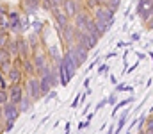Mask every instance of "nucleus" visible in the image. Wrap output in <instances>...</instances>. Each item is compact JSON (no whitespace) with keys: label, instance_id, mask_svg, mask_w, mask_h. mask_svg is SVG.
<instances>
[{"label":"nucleus","instance_id":"obj_1","mask_svg":"<svg viewBox=\"0 0 153 134\" xmlns=\"http://www.w3.org/2000/svg\"><path fill=\"white\" fill-rule=\"evenodd\" d=\"M27 97H30V100L32 102H36L39 100L43 95H41V88H39V79H29V82H27Z\"/></svg>","mask_w":153,"mask_h":134},{"label":"nucleus","instance_id":"obj_2","mask_svg":"<svg viewBox=\"0 0 153 134\" xmlns=\"http://www.w3.org/2000/svg\"><path fill=\"white\" fill-rule=\"evenodd\" d=\"M2 111H4L5 122H16L18 116H20V107H18L16 104H11V102H7V104L2 107Z\"/></svg>","mask_w":153,"mask_h":134},{"label":"nucleus","instance_id":"obj_3","mask_svg":"<svg viewBox=\"0 0 153 134\" xmlns=\"http://www.w3.org/2000/svg\"><path fill=\"white\" fill-rule=\"evenodd\" d=\"M9 102L11 104H16V106H20V102L23 100V89H22V86L20 84H11L9 86Z\"/></svg>","mask_w":153,"mask_h":134},{"label":"nucleus","instance_id":"obj_4","mask_svg":"<svg viewBox=\"0 0 153 134\" xmlns=\"http://www.w3.org/2000/svg\"><path fill=\"white\" fill-rule=\"evenodd\" d=\"M61 66L64 68L68 81H71V79H73V75H75V70H76V64H75V61L71 59V54H66V55L62 57V63H61Z\"/></svg>","mask_w":153,"mask_h":134},{"label":"nucleus","instance_id":"obj_5","mask_svg":"<svg viewBox=\"0 0 153 134\" xmlns=\"http://www.w3.org/2000/svg\"><path fill=\"white\" fill-rule=\"evenodd\" d=\"M70 54H71V59L75 61L76 68H78V66H80L85 59H87V48H84V46H80V45H76V46L71 50V52H70Z\"/></svg>","mask_w":153,"mask_h":134},{"label":"nucleus","instance_id":"obj_6","mask_svg":"<svg viewBox=\"0 0 153 134\" xmlns=\"http://www.w3.org/2000/svg\"><path fill=\"white\" fill-rule=\"evenodd\" d=\"M98 43V40L94 38V36H91V34H87V32H78V43L80 46H84V48H94Z\"/></svg>","mask_w":153,"mask_h":134},{"label":"nucleus","instance_id":"obj_7","mask_svg":"<svg viewBox=\"0 0 153 134\" xmlns=\"http://www.w3.org/2000/svg\"><path fill=\"white\" fill-rule=\"evenodd\" d=\"M84 27H85V32H87V34H91V36H94L96 40H98V38L102 36V32L98 31L96 23H94V22H91L89 18H87V22H85V25H84Z\"/></svg>","mask_w":153,"mask_h":134},{"label":"nucleus","instance_id":"obj_8","mask_svg":"<svg viewBox=\"0 0 153 134\" xmlns=\"http://www.w3.org/2000/svg\"><path fill=\"white\" fill-rule=\"evenodd\" d=\"M9 81H11V84H20L22 82V70L13 66L9 70Z\"/></svg>","mask_w":153,"mask_h":134},{"label":"nucleus","instance_id":"obj_9","mask_svg":"<svg viewBox=\"0 0 153 134\" xmlns=\"http://www.w3.org/2000/svg\"><path fill=\"white\" fill-rule=\"evenodd\" d=\"M96 20H107V22L112 23V13H111L109 9H102V7H98V9H96Z\"/></svg>","mask_w":153,"mask_h":134},{"label":"nucleus","instance_id":"obj_10","mask_svg":"<svg viewBox=\"0 0 153 134\" xmlns=\"http://www.w3.org/2000/svg\"><path fill=\"white\" fill-rule=\"evenodd\" d=\"M53 14H55L57 23H59L62 29H66V27H68V18H66V14H61V11H59L57 7H53Z\"/></svg>","mask_w":153,"mask_h":134},{"label":"nucleus","instance_id":"obj_11","mask_svg":"<svg viewBox=\"0 0 153 134\" xmlns=\"http://www.w3.org/2000/svg\"><path fill=\"white\" fill-rule=\"evenodd\" d=\"M30 104H32L30 97H27V95H25V97H23V100H22V102H20V106H18V107H20V113H27V111L30 109Z\"/></svg>","mask_w":153,"mask_h":134},{"label":"nucleus","instance_id":"obj_12","mask_svg":"<svg viewBox=\"0 0 153 134\" xmlns=\"http://www.w3.org/2000/svg\"><path fill=\"white\" fill-rule=\"evenodd\" d=\"M76 14V4L75 0H66V16Z\"/></svg>","mask_w":153,"mask_h":134},{"label":"nucleus","instance_id":"obj_13","mask_svg":"<svg viewBox=\"0 0 153 134\" xmlns=\"http://www.w3.org/2000/svg\"><path fill=\"white\" fill-rule=\"evenodd\" d=\"M70 81H68V77H66V72H64V68L59 64V84H62V86H66Z\"/></svg>","mask_w":153,"mask_h":134},{"label":"nucleus","instance_id":"obj_14","mask_svg":"<svg viewBox=\"0 0 153 134\" xmlns=\"http://www.w3.org/2000/svg\"><path fill=\"white\" fill-rule=\"evenodd\" d=\"M125 122H126V111H123V115L119 116V122H117V127H116L114 134H119V133H121V129H123V125H125Z\"/></svg>","mask_w":153,"mask_h":134},{"label":"nucleus","instance_id":"obj_15","mask_svg":"<svg viewBox=\"0 0 153 134\" xmlns=\"http://www.w3.org/2000/svg\"><path fill=\"white\" fill-rule=\"evenodd\" d=\"M9 102V91L0 88V106H5Z\"/></svg>","mask_w":153,"mask_h":134},{"label":"nucleus","instance_id":"obj_16","mask_svg":"<svg viewBox=\"0 0 153 134\" xmlns=\"http://www.w3.org/2000/svg\"><path fill=\"white\" fill-rule=\"evenodd\" d=\"M45 64H46V63H45V57H43L41 54H38V55H36V61H34V66H36V70H41Z\"/></svg>","mask_w":153,"mask_h":134},{"label":"nucleus","instance_id":"obj_17","mask_svg":"<svg viewBox=\"0 0 153 134\" xmlns=\"http://www.w3.org/2000/svg\"><path fill=\"white\" fill-rule=\"evenodd\" d=\"M109 2V11L111 13H114L116 9L119 7V4H121V0H107Z\"/></svg>","mask_w":153,"mask_h":134},{"label":"nucleus","instance_id":"obj_18","mask_svg":"<svg viewBox=\"0 0 153 134\" xmlns=\"http://www.w3.org/2000/svg\"><path fill=\"white\" fill-rule=\"evenodd\" d=\"M34 70H36V66H34L30 61H25V72H27L29 75H34Z\"/></svg>","mask_w":153,"mask_h":134},{"label":"nucleus","instance_id":"obj_19","mask_svg":"<svg viewBox=\"0 0 153 134\" xmlns=\"http://www.w3.org/2000/svg\"><path fill=\"white\" fill-rule=\"evenodd\" d=\"M85 22H87V16H84V14H78V18H76V27H84L85 25Z\"/></svg>","mask_w":153,"mask_h":134},{"label":"nucleus","instance_id":"obj_20","mask_svg":"<svg viewBox=\"0 0 153 134\" xmlns=\"http://www.w3.org/2000/svg\"><path fill=\"white\" fill-rule=\"evenodd\" d=\"M18 48H22V55H23V57H27V55H29V54H27L29 50H27V45H25V41H22V40H20V41H18Z\"/></svg>","mask_w":153,"mask_h":134},{"label":"nucleus","instance_id":"obj_21","mask_svg":"<svg viewBox=\"0 0 153 134\" xmlns=\"http://www.w3.org/2000/svg\"><path fill=\"white\" fill-rule=\"evenodd\" d=\"M13 127H14V122H5V133L13 131Z\"/></svg>","mask_w":153,"mask_h":134},{"label":"nucleus","instance_id":"obj_22","mask_svg":"<svg viewBox=\"0 0 153 134\" xmlns=\"http://www.w3.org/2000/svg\"><path fill=\"white\" fill-rule=\"evenodd\" d=\"M98 72H100V73H103V72L107 73V72H109V66H107V64H102V66L98 68Z\"/></svg>","mask_w":153,"mask_h":134},{"label":"nucleus","instance_id":"obj_23","mask_svg":"<svg viewBox=\"0 0 153 134\" xmlns=\"http://www.w3.org/2000/svg\"><path fill=\"white\" fill-rule=\"evenodd\" d=\"M0 88H2V89H7V82L2 79V75H0Z\"/></svg>","mask_w":153,"mask_h":134},{"label":"nucleus","instance_id":"obj_24","mask_svg":"<svg viewBox=\"0 0 153 134\" xmlns=\"http://www.w3.org/2000/svg\"><path fill=\"white\" fill-rule=\"evenodd\" d=\"M107 104H116V95H111V97L107 98Z\"/></svg>","mask_w":153,"mask_h":134},{"label":"nucleus","instance_id":"obj_25","mask_svg":"<svg viewBox=\"0 0 153 134\" xmlns=\"http://www.w3.org/2000/svg\"><path fill=\"white\" fill-rule=\"evenodd\" d=\"M5 43H7V38H4V34L0 32V46H2V45H5Z\"/></svg>","mask_w":153,"mask_h":134},{"label":"nucleus","instance_id":"obj_26","mask_svg":"<svg viewBox=\"0 0 153 134\" xmlns=\"http://www.w3.org/2000/svg\"><path fill=\"white\" fill-rule=\"evenodd\" d=\"M87 125H89V120H85V122H82V124L78 125V129H85Z\"/></svg>","mask_w":153,"mask_h":134},{"label":"nucleus","instance_id":"obj_27","mask_svg":"<svg viewBox=\"0 0 153 134\" xmlns=\"http://www.w3.org/2000/svg\"><path fill=\"white\" fill-rule=\"evenodd\" d=\"M105 104H107V100H102V102H100V104H98V106H96V109H102V107H103V106H105Z\"/></svg>","mask_w":153,"mask_h":134},{"label":"nucleus","instance_id":"obj_28","mask_svg":"<svg viewBox=\"0 0 153 134\" xmlns=\"http://www.w3.org/2000/svg\"><path fill=\"white\" fill-rule=\"evenodd\" d=\"M27 4H29V5H34V7H36V5H38V0H27Z\"/></svg>","mask_w":153,"mask_h":134},{"label":"nucleus","instance_id":"obj_29","mask_svg":"<svg viewBox=\"0 0 153 134\" xmlns=\"http://www.w3.org/2000/svg\"><path fill=\"white\" fill-rule=\"evenodd\" d=\"M87 2H89V5H93V7L98 5V0H87Z\"/></svg>","mask_w":153,"mask_h":134},{"label":"nucleus","instance_id":"obj_30","mask_svg":"<svg viewBox=\"0 0 153 134\" xmlns=\"http://www.w3.org/2000/svg\"><path fill=\"white\" fill-rule=\"evenodd\" d=\"M50 2H52V5H55V7H57V4H59L61 0H50Z\"/></svg>","mask_w":153,"mask_h":134},{"label":"nucleus","instance_id":"obj_31","mask_svg":"<svg viewBox=\"0 0 153 134\" xmlns=\"http://www.w3.org/2000/svg\"><path fill=\"white\" fill-rule=\"evenodd\" d=\"M66 134H70V124H66Z\"/></svg>","mask_w":153,"mask_h":134},{"label":"nucleus","instance_id":"obj_32","mask_svg":"<svg viewBox=\"0 0 153 134\" xmlns=\"http://www.w3.org/2000/svg\"><path fill=\"white\" fill-rule=\"evenodd\" d=\"M150 27H152V29H153V16H152V18H150Z\"/></svg>","mask_w":153,"mask_h":134},{"label":"nucleus","instance_id":"obj_33","mask_svg":"<svg viewBox=\"0 0 153 134\" xmlns=\"http://www.w3.org/2000/svg\"><path fill=\"white\" fill-rule=\"evenodd\" d=\"M2 116H4V111H2V107H0V118H2Z\"/></svg>","mask_w":153,"mask_h":134},{"label":"nucleus","instance_id":"obj_34","mask_svg":"<svg viewBox=\"0 0 153 134\" xmlns=\"http://www.w3.org/2000/svg\"><path fill=\"white\" fill-rule=\"evenodd\" d=\"M107 134H114V133H112V129H109V133H107Z\"/></svg>","mask_w":153,"mask_h":134},{"label":"nucleus","instance_id":"obj_35","mask_svg":"<svg viewBox=\"0 0 153 134\" xmlns=\"http://www.w3.org/2000/svg\"><path fill=\"white\" fill-rule=\"evenodd\" d=\"M139 134H146V133H144V131H139Z\"/></svg>","mask_w":153,"mask_h":134},{"label":"nucleus","instance_id":"obj_36","mask_svg":"<svg viewBox=\"0 0 153 134\" xmlns=\"http://www.w3.org/2000/svg\"><path fill=\"white\" fill-rule=\"evenodd\" d=\"M152 115H153V111H152Z\"/></svg>","mask_w":153,"mask_h":134},{"label":"nucleus","instance_id":"obj_37","mask_svg":"<svg viewBox=\"0 0 153 134\" xmlns=\"http://www.w3.org/2000/svg\"><path fill=\"white\" fill-rule=\"evenodd\" d=\"M64 2H66V0H64Z\"/></svg>","mask_w":153,"mask_h":134}]
</instances>
